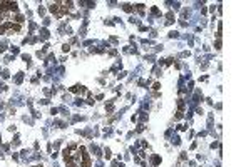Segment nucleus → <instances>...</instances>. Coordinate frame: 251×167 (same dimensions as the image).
<instances>
[{
	"instance_id": "obj_1",
	"label": "nucleus",
	"mask_w": 251,
	"mask_h": 167,
	"mask_svg": "<svg viewBox=\"0 0 251 167\" xmlns=\"http://www.w3.org/2000/svg\"><path fill=\"white\" fill-rule=\"evenodd\" d=\"M64 157H66L69 167H89V157L86 150H84V147H79V145H74V147L66 150Z\"/></svg>"
}]
</instances>
